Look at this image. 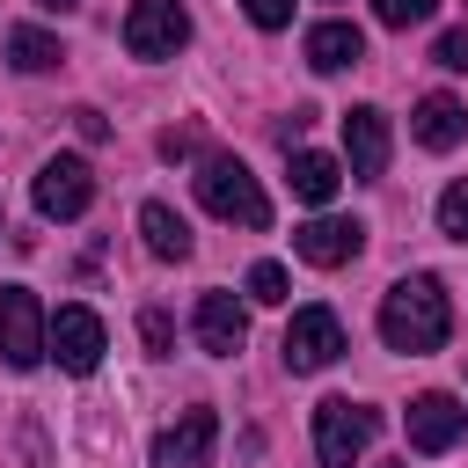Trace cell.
Instances as JSON below:
<instances>
[{"mask_svg": "<svg viewBox=\"0 0 468 468\" xmlns=\"http://www.w3.org/2000/svg\"><path fill=\"white\" fill-rule=\"evenodd\" d=\"M446 329H453V307H446V292H439V278H402V285H388V300H380V336H388V351H410V358H424V351H439L446 344Z\"/></svg>", "mask_w": 468, "mask_h": 468, "instance_id": "1", "label": "cell"}, {"mask_svg": "<svg viewBox=\"0 0 468 468\" xmlns=\"http://www.w3.org/2000/svg\"><path fill=\"white\" fill-rule=\"evenodd\" d=\"M190 183H197V205H205L212 219H234V227H271V197H263V183H256L234 154H205Z\"/></svg>", "mask_w": 468, "mask_h": 468, "instance_id": "2", "label": "cell"}, {"mask_svg": "<svg viewBox=\"0 0 468 468\" xmlns=\"http://www.w3.org/2000/svg\"><path fill=\"white\" fill-rule=\"evenodd\" d=\"M373 431H380V417L366 402H351V395L314 402V453H322V468H351L373 446Z\"/></svg>", "mask_w": 468, "mask_h": 468, "instance_id": "3", "label": "cell"}, {"mask_svg": "<svg viewBox=\"0 0 468 468\" xmlns=\"http://www.w3.org/2000/svg\"><path fill=\"white\" fill-rule=\"evenodd\" d=\"M0 358L15 373H29L37 358H51V322H44V307H37L29 285H0Z\"/></svg>", "mask_w": 468, "mask_h": 468, "instance_id": "4", "label": "cell"}, {"mask_svg": "<svg viewBox=\"0 0 468 468\" xmlns=\"http://www.w3.org/2000/svg\"><path fill=\"white\" fill-rule=\"evenodd\" d=\"M183 37H190L183 0H132V15H124V51L132 58H176Z\"/></svg>", "mask_w": 468, "mask_h": 468, "instance_id": "5", "label": "cell"}, {"mask_svg": "<svg viewBox=\"0 0 468 468\" xmlns=\"http://www.w3.org/2000/svg\"><path fill=\"white\" fill-rule=\"evenodd\" d=\"M88 205H95L88 161H80V154H51V161L37 168V212H44V219H80Z\"/></svg>", "mask_w": 468, "mask_h": 468, "instance_id": "6", "label": "cell"}, {"mask_svg": "<svg viewBox=\"0 0 468 468\" xmlns=\"http://www.w3.org/2000/svg\"><path fill=\"white\" fill-rule=\"evenodd\" d=\"M344 358V322L329 314V307H300L292 322H285V366L292 373H322V366H336Z\"/></svg>", "mask_w": 468, "mask_h": 468, "instance_id": "7", "label": "cell"}, {"mask_svg": "<svg viewBox=\"0 0 468 468\" xmlns=\"http://www.w3.org/2000/svg\"><path fill=\"white\" fill-rule=\"evenodd\" d=\"M358 249H366V227H358V219L322 212V219L292 227V256H300V263H314V271H336V263H351Z\"/></svg>", "mask_w": 468, "mask_h": 468, "instance_id": "8", "label": "cell"}, {"mask_svg": "<svg viewBox=\"0 0 468 468\" xmlns=\"http://www.w3.org/2000/svg\"><path fill=\"white\" fill-rule=\"evenodd\" d=\"M102 351H110L102 314H88V307H58V314H51V358H58L66 373H95Z\"/></svg>", "mask_w": 468, "mask_h": 468, "instance_id": "9", "label": "cell"}, {"mask_svg": "<svg viewBox=\"0 0 468 468\" xmlns=\"http://www.w3.org/2000/svg\"><path fill=\"white\" fill-rule=\"evenodd\" d=\"M402 424H410V446H417V453H453L461 431H468V410H461L453 395H417Z\"/></svg>", "mask_w": 468, "mask_h": 468, "instance_id": "10", "label": "cell"}, {"mask_svg": "<svg viewBox=\"0 0 468 468\" xmlns=\"http://www.w3.org/2000/svg\"><path fill=\"white\" fill-rule=\"evenodd\" d=\"M212 439H219V417H212V410H183V417L154 439V468H205V461H212Z\"/></svg>", "mask_w": 468, "mask_h": 468, "instance_id": "11", "label": "cell"}, {"mask_svg": "<svg viewBox=\"0 0 468 468\" xmlns=\"http://www.w3.org/2000/svg\"><path fill=\"white\" fill-rule=\"evenodd\" d=\"M190 329H197V351H212V358H234L249 344V314H241L234 292H205L197 314H190Z\"/></svg>", "mask_w": 468, "mask_h": 468, "instance_id": "12", "label": "cell"}, {"mask_svg": "<svg viewBox=\"0 0 468 468\" xmlns=\"http://www.w3.org/2000/svg\"><path fill=\"white\" fill-rule=\"evenodd\" d=\"M344 154H351V176H358V183H373V176L388 168V117H380L373 102H358V110L344 117Z\"/></svg>", "mask_w": 468, "mask_h": 468, "instance_id": "13", "label": "cell"}, {"mask_svg": "<svg viewBox=\"0 0 468 468\" xmlns=\"http://www.w3.org/2000/svg\"><path fill=\"white\" fill-rule=\"evenodd\" d=\"M358 58H366L358 22H314V29H307V66H314V73H344V66H358Z\"/></svg>", "mask_w": 468, "mask_h": 468, "instance_id": "14", "label": "cell"}, {"mask_svg": "<svg viewBox=\"0 0 468 468\" xmlns=\"http://www.w3.org/2000/svg\"><path fill=\"white\" fill-rule=\"evenodd\" d=\"M410 132H417V146L446 154V146L468 132V117H461V102H453V95H424V102H417V117H410Z\"/></svg>", "mask_w": 468, "mask_h": 468, "instance_id": "15", "label": "cell"}, {"mask_svg": "<svg viewBox=\"0 0 468 468\" xmlns=\"http://www.w3.org/2000/svg\"><path fill=\"white\" fill-rule=\"evenodd\" d=\"M139 234H146V249H154L161 263H183V256H190V227H183L176 205H161V197L139 205Z\"/></svg>", "mask_w": 468, "mask_h": 468, "instance_id": "16", "label": "cell"}, {"mask_svg": "<svg viewBox=\"0 0 468 468\" xmlns=\"http://www.w3.org/2000/svg\"><path fill=\"white\" fill-rule=\"evenodd\" d=\"M336 183H344V168H336L329 154H314V146H307V154H292V197H300V205H329V197H336Z\"/></svg>", "mask_w": 468, "mask_h": 468, "instance_id": "17", "label": "cell"}, {"mask_svg": "<svg viewBox=\"0 0 468 468\" xmlns=\"http://www.w3.org/2000/svg\"><path fill=\"white\" fill-rule=\"evenodd\" d=\"M7 58H15V73H51L66 51H58V37H44V29H7Z\"/></svg>", "mask_w": 468, "mask_h": 468, "instance_id": "18", "label": "cell"}, {"mask_svg": "<svg viewBox=\"0 0 468 468\" xmlns=\"http://www.w3.org/2000/svg\"><path fill=\"white\" fill-rule=\"evenodd\" d=\"M439 234L446 241H468V183H446L439 190Z\"/></svg>", "mask_w": 468, "mask_h": 468, "instance_id": "19", "label": "cell"}, {"mask_svg": "<svg viewBox=\"0 0 468 468\" xmlns=\"http://www.w3.org/2000/svg\"><path fill=\"white\" fill-rule=\"evenodd\" d=\"M249 300L285 307V263H256V271H249Z\"/></svg>", "mask_w": 468, "mask_h": 468, "instance_id": "20", "label": "cell"}, {"mask_svg": "<svg viewBox=\"0 0 468 468\" xmlns=\"http://www.w3.org/2000/svg\"><path fill=\"white\" fill-rule=\"evenodd\" d=\"M431 7H439V0H373V15H380L388 29H410V22H431Z\"/></svg>", "mask_w": 468, "mask_h": 468, "instance_id": "21", "label": "cell"}, {"mask_svg": "<svg viewBox=\"0 0 468 468\" xmlns=\"http://www.w3.org/2000/svg\"><path fill=\"white\" fill-rule=\"evenodd\" d=\"M139 336H146V351H154V358H168V351H176V322H168L161 307H146V314H139Z\"/></svg>", "mask_w": 468, "mask_h": 468, "instance_id": "22", "label": "cell"}, {"mask_svg": "<svg viewBox=\"0 0 468 468\" xmlns=\"http://www.w3.org/2000/svg\"><path fill=\"white\" fill-rule=\"evenodd\" d=\"M431 58H439V66H453V73H468V29H446V37L431 44Z\"/></svg>", "mask_w": 468, "mask_h": 468, "instance_id": "23", "label": "cell"}, {"mask_svg": "<svg viewBox=\"0 0 468 468\" xmlns=\"http://www.w3.org/2000/svg\"><path fill=\"white\" fill-rule=\"evenodd\" d=\"M241 7H249L256 29H285V22H292V0H241Z\"/></svg>", "mask_w": 468, "mask_h": 468, "instance_id": "24", "label": "cell"}, {"mask_svg": "<svg viewBox=\"0 0 468 468\" xmlns=\"http://www.w3.org/2000/svg\"><path fill=\"white\" fill-rule=\"evenodd\" d=\"M73 124H80V139L95 146V139H110V124H102V110H73Z\"/></svg>", "mask_w": 468, "mask_h": 468, "instance_id": "25", "label": "cell"}, {"mask_svg": "<svg viewBox=\"0 0 468 468\" xmlns=\"http://www.w3.org/2000/svg\"><path fill=\"white\" fill-rule=\"evenodd\" d=\"M37 7H51V15H66V7H80V0H37Z\"/></svg>", "mask_w": 468, "mask_h": 468, "instance_id": "26", "label": "cell"}, {"mask_svg": "<svg viewBox=\"0 0 468 468\" xmlns=\"http://www.w3.org/2000/svg\"><path fill=\"white\" fill-rule=\"evenodd\" d=\"M380 468H410V461H380Z\"/></svg>", "mask_w": 468, "mask_h": 468, "instance_id": "27", "label": "cell"}]
</instances>
